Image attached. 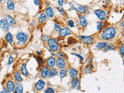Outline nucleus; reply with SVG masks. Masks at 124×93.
<instances>
[{
	"mask_svg": "<svg viewBox=\"0 0 124 93\" xmlns=\"http://www.w3.org/2000/svg\"><path fill=\"white\" fill-rule=\"evenodd\" d=\"M67 73H68V71L66 70V69H64V68H61L60 69V78H64L66 75H67Z\"/></svg>",
	"mask_w": 124,
	"mask_h": 93,
	"instance_id": "obj_27",
	"label": "nucleus"
},
{
	"mask_svg": "<svg viewBox=\"0 0 124 93\" xmlns=\"http://www.w3.org/2000/svg\"><path fill=\"white\" fill-rule=\"evenodd\" d=\"M0 28H1L3 31H8L9 30V25L5 19H2V20H0Z\"/></svg>",
	"mask_w": 124,
	"mask_h": 93,
	"instance_id": "obj_8",
	"label": "nucleus"
},
{
	"mask_svg": "<svg viewBox=\"0 0 124 93\" xmlns=\"http://www.w3.org/2000/svg\"><path fill=\"white\" fill-rule=\"evenodd\" d=\"M47 16L46 14H44V13H41L39 16L38 20H39L40 23H44V22H46V20H47Z\"/></svg>",
	"mask_w": 124,
	"mask_h": 93,
	"instance_id": "obj_26",
	"label": "nucleus"
},
{
	"mask_svg": "<svg viewBox=\"0 0 124 93\" xmlns=\"http://www.w3.org/2000/svg\"><path fill=\"white\" fill-rule=\"evenodd\" d=\"M6 89L9 90L10 92H14L15 89V84L12 80H9L6 82Z\"/></svg>",
	"mask_w": 124,
	"mask_h": 93,
	"instance_id": "obj_12",
	"label": "nucleus"
},
{
	"mask_svg": "<svg viewBox=\"0 0 124 93\" xmlns=\"http://www.w3.org/2000/svg\"><path fill=\"white\" fill-rule=\"evenodd\" d=\"M16 40L20 43H26L27 41V40H28V35L25 34V33H22V32L18 33V34H16Z\"/></svg>",
	"mask_w": 124,
	"mask_h": 93,
	"instance_id": "obj_3",
	"label": "nucleus"
},
{
	"mask_svg": "<svg viewBox=\"0 0 124 93\" xmlns=\"http://www.w3.org/2000/svg\"><path fill=\"white\" fill-rule=\"evenodd\" d=\"M95 14L98 17L99 20H105L106 18V16H107L106 13L104 12L103 10H101V9L95 10Z\"/></svg>",
	"mask_w": 124,
	"mask_h": 93,
	"instance_id": "obj_4",
	"label": "nucleus"
},
{
	"mask_svg": "<svg viewBox=\"0 0 124 93\" xmlns=\"http://www.w3.org/2000/svg\"><path fill=\"white\" fill-rule=\"evenodd\" d=\"M73 55H74V56H76V57H78V58L81 60V61H83L84 60V58H83V57L82 56H81V55H79V54H72Z\"/></svg>",
	"mask_w": 124,
	"mask_h": 93,
	"instance_id": "obj_36",
	"label": "nucleus"
},
{
	"mask_svg": "<svg viewBox=\"0 0 124 93\" xmlns=\"http://www.w3.org/2000/svg\"><path fill=\"white\" fill-rule=\"evenodd\" d=\"M5 40H6V41L9 43V44H13V35L12 34H10L9 32H8L6 34H5Z\"/></svg>",
	"mask_w": 124,
	"mask_h": 93,
	"instance_id": "obj_18",
	"label": "nucleus"
},
{
	"mask_svg": "<svg viewBox=\"0 0 124 93\" xmlns=\"http://www.w3.org/2000/svg\"><path fill=\"white\" fill-rule=\"evenodd\" d=\"M44 92L45 93H54V90L52 88H47L44 91Z\"/></svg>",
	"mask_w": 124,
	"mask_h": 93,
	"instance_id": "obj_33",
	"label": "nucleus"
},
{
	"mask_svg": "<svg viewBox=\"0 0 124 93\" xmlns=\"http://www.w3.org/2000/svg\"><path fill=\"white\" fill-rule=\"evenodd\" d=\"M111 50H114V45L113 44H109L106 46V48L104 49L105 51H111Z\"/></svg>",
	"mask_w": 124,
	"mask_h": 93,
	"instance_id": "obj_28",
	"label": "nucleus"
},
{
	"mask_svg": "<svg viewBox=\"0 0 124 93\" xmlns=\"http://www.w3.org/2000/svg\"><path fill=\"white\" fill-rule=\"evenodd\" d=\"M55 64H57V68H59V69L64 68L66 66V62L63 57H58V58L57 59Z\"/></svg>",
	"mask_w": 124,
	"mask_h": 93,
	"instance_id": "obj_6",
	"label": "nucleus"
},
{
	"mask_svg": "<svg viewBox=\"0 0 124 93\" xmlns=\"http://www.w3.org/2000/svg\"><path fill=\"white\" fill-rule=\"evenodd\" d=\"M68 73H69V75L71 78L77 77V75H78V72H77V70L74 69V68H70L69 71H68Z\"/></svg>",
	"mask_w": 124,
	"mask_h": 93,
	"instance_id": "obj_23",
	"label": "nucleus"
},
{
	"mask_svg": "<svg viewBox=\"0 0 124 93\" xmlns=\"http://www.w3.org/2000/svg\"><path fill=\"white\" fill-rule=\"evenodd\" d=\"M115 34H116V30L113 26L107 27L102 34V38L105 40H111L115 36Z\"/></svg>",
	"mask_w": 124,
	"mask_h": 93,
	"instance_id": "obj_1",
	"label": "nucleus"
},
{
	"mask_svg": "<svg viewBox=\"0 0 124 93\" xmlns=\"http://www.w3.org/2000/svg\"><path fill=\"white\" fill-rule=\"evenodd\" d=\"M91 70H92V67L89 66V65H87V66L85 68L84 72H85V74H89V73L91 72Z\"/></svg>",
	"mask_w": 124,
	"mask_h": 93,
	"instance_id": "obj_30",
	"label": "nucleus"
},
{
	"mask_svg": "<svg viewBox=\"0 0 124 93\" xmlns=\"http://www.w3.org/2000/svg\"><path fill=\"white\" fill-rule=\"evenodd\" d=\"M68 26H69L70 27H74V22L72 20H68Z\"/></svg>",
	"mask_w": 124,
	"mask_h": 93,
	"instance_id": "obj_34",
	"label": "nucleus"
},
{
	"mask_svg": "<svg viewBox=\"0 0 124 93\" xmlns=\"http://www.w3.org/2000/svg\"><path fill=\"white\" fill-rule=\"evenodd\" d=\"M48 67L47 66H43L42 68V69H41V72H40V76L41 78H46L48 76Z\"/></svg>",
	"mask_w": 124,
	"mask_h": 93,
	"instance_id": "obj_13",
	"label": "nucleus"
},
{
	"mask_svg": "<svg viewBox=\"0 0 124 93\" xmlns=\"http://www.w3.org/2000/svg\"><path fill=\"white\" fill-rule=\"evenodd\" d=\"M58 1V4L60 6H62V5H63V2H64V0H57Z\"/></svg>",
	"mask_w": 124,
	"mask_h": 93,
	"instance_id": "obj_39",
	"label": "nucleus"
},
{
	"mask_svg": "<svg viewBox=\"0 0 124 93\" xmlns=\"http://www.w3.org/2000/svg\"><path fill=\"white\" fill-rule=\"evenodd\" d=\"M59 36L61 37H64L66 36H68V35L71 34V30L67 27H63V28H60L59 30Z\"/></svg>",
	"mask_w": 124,
	"mask_h": 93,
	"instance_id": "obj_7",
	"label": "nucleus"
},
{
	"mask_svg": "<svg viewBox=\"0 0 124 93\" xmlns=\"http://www.w3.org/2000/svg\"><path fill=\"white\" fill-rule=\"evenodd\" d=\"M37 54H39V55H40V54H40V52H37Z\"/></svg>",
	"mask_w": 124,
	"mask_h": 93,
	"instance_id": "obj_44",
	"label": "nucleus"
},
{
	"mask_svg": "<svg viewBox=\"0 0 124 93\" xmlns=\"http://www.w3.org/2000/svg\"><path fill=\"white\" fill-rule=\"evenodd\" d=\"M79 23H80V25H81L82 27H84V28L85 27H86L88 25V22H87L86 18L83 16H81L79 17Z\"/></svg>",
	"mask_w": 124,
	"mask_h": 93,
	"instance_id": "obj_15",
	"label": "nucleus"
},
{
	"mask_svg": "<svg viewBox=\"0 0 124 93\" xmlns=\"http://www.w3.org/2000/svg\"><path fill=\"white\" fill-rule=\"evenodd\" d=\"M57 55L59 57H63L64 56V54H63L62 52H59V53H57Z\"/></svg>",
	"mask_w": 124,
	"mask_h": 93,
	"instance_id": "obj_37",
	"label": "nucleus"
},
{
	"mask_svg": "<svg viewBox=\"0 0 124 93\" xmlns=\"http://www.w3.org/2000/svg\"><path fill=\"white\" fill-rule=\"evenodd\" d=\"M34 4L36 5H40V0H34Z\"/></svg>",
	"mask_w": 124,
	"mask_h": 93,
	"instance_id": "obj_42",
	"label": "nucleus"
},
{
	"mask_svg": "<svg viewBox=\"0 0 124 93\" xmlns=\"http://www.w3.org/2000/svg\"><path fill=\"white\" fill-rule=\"evenodd\" d=\"M45 85H46L45 81L42 80V79H40V80L37 81V82H36L35 89L37 90V91H41V90H43V89H44Z\"/></svg>",
	"mask_w": 124,
	"mask_h": 93,
	"instance_id": "obj_5",
	"label": "nucleus"
},
{
	"mask_svg": "<svg viewBox=\"0 0 124 93\" xmlns=\"http://www.w3.org/2000/svg\"><path fill=\"white\" fill-rule=\"evenodd\" d=\"M57 9H58L59 12H60L61 13H63V14L64 13V10H63V9H62L61 7H57Z\"/></svg>",
	"mask_w": 124,
	"mask_h": 93,
	"instance_id": "obj_41",
	"label": "nucleus"
},
{
	"mask_svg": "<svg viewBox=\"0 0 124 93\" xmlns=\"http://www.w3.org/2000/svg\"><path fill=\"white\" fill-rule=\"evenodd\" d=\"M46 15L47 16H48L50 18H53L54 16V9H52L51 7H47L46 9Z\"/></svg>",
	"mask_w": 124,
	"mask_h": 93,
	"instance_id": "obj_16",
	"label": "nucleus"
},
{
	"mask_svg": "<svg viewBox=\"0 0 124 93\" xmlns=\"http://www.w3.org/2000/svg\"><path fill=\"white\" fill-rule=\"evenodd\" d=\"M6 5H7V9L9 11H13L15 9V4L13 0H7Z\"/></svg>",
	"mask_w": 124,
	"mask_h": 93,
	"instance_id": "obj_17",
	"label": "nucleus"
},
{
	"mask_svg": "<svg viewBox=\"0 0 124 93\" xmlns=\"http://www.w3.org/2000/svg\"><path fill=\"white\" fill-rule=\"evenodd\" d=\"M15 93H23V87L21 84H16L15 85V89H14Z\"/></svg>",
	"mask_w": 124,
	"mask_h": 93,
	"instance_id": "obj_19",
	"label": "nucleus"
},
{
	"mask_svg": "<svg viewBox=\"0 0 124 93\" xmlns=\"http://www.w3.org/2000/svg\"><path fill=\"white\" fill-rule=\"evenodd\" d=\"M5 20L7 21V23H9V26H14L16 25L15 20H14V19H13L11 16H9V15H6V16H5Z\"/></svg>",
	"mask_w": 124,
	"mask_h": 93,
	"instance_id": "obj_14",
	"label": "nucleus"
},
{
	"mask_svg": "<svg viewBox=\"0 0 124 93\" xmlns=\"http://www.w3.org/2000/svg\"><path fill=\"white\" fill-rule=\"evenodd\" d=\"M57 75V71L54 68H51V69H50L48 71V76L50 78L54 77V76H56Z\"/></svg>",
	"mask_w": 124,
	"mask_h": 93,
	"instance_id": "obj_22",
	"label": "nucleus"
},
{
	"mask_svg": "<svg viewBox=\"0 0 124 93\" xmlns=\"http://www.w3.org/2000/svg\"><path fill=\"white\" fill-rule=\"evenodd\" d=\"M103 28V24L102 22H97V30L100 31Z\"/></svg>",
	"mask_w": 124,
	"mask_h": 93,
	"instance_id": "obj_29",
	"label": "nucleus"
},
{
	"mask_svg": "<svg viewBox=\"0 0 124 93\" xmlns=\"http://www.w3.org/2000/svg\"><path fill=\"white\" fill-rule=\"evenodd\" d=\"M0 92H1V93H9L10 92H9L8 89H4L3 90H2V91H1Z\"/></svg>",
	"mask_w": 124,
	"mask_h": 93,
	"instance_id": "obj_38",
	"label": "nucleus"
},
{
	"mask_svg": "<svg viewBox=\"0 0 124 93\" xmlns=\"http://www.w3.org/2000/svg\"><path fill=\"white\" fill-rule=\"evenodd\" d=\"M55 63H56V60L54 59V57H50L46 61L47 67L51 68H54L55 66Z\"/></svg>",
	"mask_w": 124,
	"mask_h": 93,
	"instance_id": "obj_10",
	"label": "nucleus"
},
{
	"mask_svg": "<svg viewBox=\"0 0 124 93\" xmlns=\"http://www.w3.org/2000/svg\"><path fill=\"white\" fill-rule=\"evenodd\" d=\"M2 1H3V0H0V2H2Z\"/></svg>",
	"mask_w": 124,
	"mask_h": 93,
	"instance_id": "obj_45",
	"label": "nucleus"
},
{
	"mask_svg": "<svg viewBox=\"0 0 124 93\" xmlns=\"http://www.w3.org/2000/svg\"><path fill=\"white\" fill-rule=\"evenodd\" d=\"M78 37L81 40L82 42L87 43V44H90L93 42V38L91 36H79Z\"/></svg>",
	"mask_w": 124,
	"mask_h": 93,
	"instance_id": "obj_9",
	"label": "nucleus"
},
{
	"mask_svg": "<svg viewBox=\"0 0 124 93\" xmlns=\"http://www.w3.org/2000/svg\"><path fill=\"white\" fill-rule=\"evenodd\" d=\"M60 30V26L58 23H54V30L57 31V32H59V30Z\"/></svg>",
	"mask_w": 124,
	"mask_h": 93,
	"instance_id": "obj_32",
	"label": "nucleus"
},
{
	"mask_svg": "<svg viewBox=\"0 0 124 93\" xmlns=\"http://www.w3.org/2000/svg\"><path fill=\"white\" fill-rule=\"evenodd\" d=\"M42 39L43 40V41H47V40L49 38H48V37H47V36H44V37H42Z\"/></svg>",
	"mask_w": 124,
	"mask_h": 93,
	"instance_id": "obj_43",
	"label": "nucleus"
},
{
	"mask_svg": "<svg viewBox=\"0 0 124 93\" xmlns=\"http://www.w3.org/2000/svg\"><path fill=\"white\" fill-rule=\"evenodd\" d=\"M13 57L11 56V57H9V61H8V64H11L13 63Z\"/></svg>",
	"mask_w": 124,
	"mask_h": 93,
	"instance_id": "obj_35",
	"label": "nucleus"
},
{
	"mask_svg": "<svg viewBox=\"0 0 124 93\" xmlns=\"http://www.w3.org/2000/svg\"><path fill=\"white\" fill-rule=\"evenodd\" d=\"M21 73L22 75H23L24 76H28L29 75V72L26 69V64H23L21 66Z\"/></svg>",
	"mask_w": 124,
	"mask_h": 93,
	"instance_id": "obj_20",
	"label": "nucleus"
},
{
	"mask_svg": "<svg viewBox=\"0 0 124 93\" xmlns=\"http://www.w3.org/2000/svg\"><path fill=\"white\" fill-rule=\"evenodd\" d=\"M119 51H120V55L123 57L124 56V46H123V45H121L119 47Z\"/></svg>",
	"mask_w": 124,
	"mask_h": 93,
	"instance_id": "obj_31",
	"label": "nucleus"
},
{
	"mask_svg": "<svg viewBox=\"0 0 124 93\" xmlns=\"http://www.w3.org/2000/svg\"><path fill=\"white\" fill-rule=\"evenodd\" d=\"M14 78L16 81H18V82H22V81H23V78H22V76H21V74L19 72H14Z\"/></svg>",
	"mask_w": 124,
	"mask_h": 93,
	"instance_id": "obj_21",
	"label": "nucleus"
},
{
	"mask_svg": "<svg viewBox=\"0 0 124 93\" xmlns=\"http://www.w3.org/2000/svg\"><path fill=\"white\" fill-rule=\"evenodd\" d=\"M47 41V45L49 46L50 50L51 51L57 52L59 50V44L56 39H54V38H49Z\"/></svg>",
	"mask_w": 124,
	"mask_h": 93,
	"instance_id": "obj_2",
	"label": "nucleus"
},
{
	"mask_svg": "<svg viewBox=\"0 0 124 93\" xmlns=\"http://www.w3.org/2000/svg\"><path fill=\"white\" fill-rule=\"evenodd\" d=\"M78 12L81 13V14H84V13L86 12L87 10V8L84 6V5H78V8H77V9Z\"/></svg>",
	"mask_w": 124,
	"mask_h": 93,
	"instance_id": "obj_25",
	"label": "nucleus"
},
{
	"mask_svg": "<svg viewBox=\"0 0 124 93\" xmlns=\"http://www.w3.org/2000/svg\"><path fill=\"white\" fill-rule=\"evenodd\" d=\"M106 46H107L106 42H99L96 44V48H97L98 50H103V49L106 48Z\"/></svg>",
	"mask_w": 124,
	"mask_h": 93,
	"instance_id": "obj_24",
	"label": "nucleus"
},
{
	"mask_svg": "<svg viewBox=\"0 0 124 93\" xmlns=\"http://www.w3.org/2000/svg\"><path fill=\"white\" fill-rule=\"evenodd\" d=\"M71 87H72L73 89H78V90L80 89V81L78 80L77 77H74V78H72V81H71Z\"/></svg>",
	"mask_w": 124,
	"mask_h": 93,
	"instance_id": "obj_11",
	"label": "nucleus"
},
{
	"mask_svg": "<svg viewBox=\"0 0 124 93\" xmlns=\"http://www.w3.org/2000/svg\"><path fill=\"white\" fill-rule=\"evenodd\" d=\"M37 61H39V66H41V64H42V61L43 60L40 58V57H39V58H37Z\"/></svg>",
	"mask_w": 124,
	"mask_h": 93,
	"instance_id": "obj_40",
	"label": "nucleus"
}]
</instances>
